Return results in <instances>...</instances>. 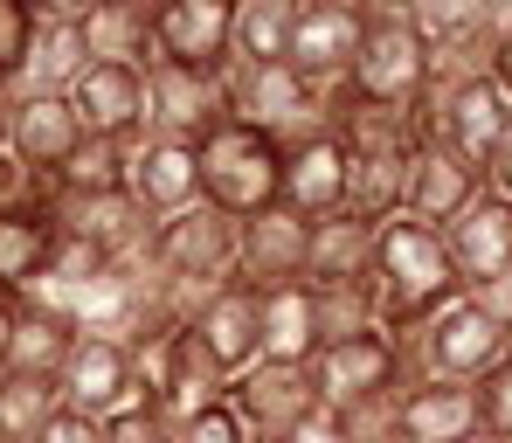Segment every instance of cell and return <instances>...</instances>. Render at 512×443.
Listing matches in <instances>:
<instances>
[{"instance_id":"1","label":"cell","mask_w":512,"mask_h":443,"mask_svg":"<svg viewBox=\"0 0 512 443\" xmlns=\"http://www.w3.org/2000/svg\"><path fill=\"white\" fill-rule=\"evenodd\" d=\"M367 284H374V319H381V333H395V340H402V333H423L443 305H457V298H464V284H457V270H450L443 236L423 229V222H409V215L381 222Z\"/></svg>"},{"instance_id":"2","label":"cell","mask_w":512,"mask_h":443,"mask_svg":"<svg viewBox=\"0 0 512 443\" xmlns=\"http://www.w3.org/2000/svg\"><path fill=\"white\" fill-rule=\"evenodd\" d=\"M416 132L423 139H443L464 167H492L499 146L512 139V97L492 77H443L429 70V90L416 104Z\"/></svg>"},{"instance_id":"3","label":"cell","mask_w":512,"mask_h":443,"mask_svg":"<svg viewBox=\"0 0 512 443\" xmlns=\"http://www.w3.org/2000/svg\"><path fill=\"white\" fill-rule=\"evenodd\" d=\"M429 35L416 28V14L402 0H381L367 14V35H360V56H353V97L360 104H388V111H416L429 90Z\"/></svg>"},{"instance_id":"4","label":"cell","mask_w":512,"mask_h":443,"mask_svg":"<svg viewBox=\"0 0 512 443\" xmlns=\"http://www.w3.org/2000/svg\"><path fill=\"white\" fill-rule=\"evenodd\" d=\"M236 215H222L215 201H194V208H180L173 222L153 229V243H146V257L153 270L167 277L173 291H187L194 298V312L222 291V284H236Z\"/></svg>"},{"instance_id":"5","label":"cell","mask_w":512,"mask_h":443,"mask_svg":"<svg viewBox=\"0 0 512 443\" xmlns=\"http://www.w3.org/2000/svg\"><path fill=\"white\" fill-rule=\"evenodd\" d=\"M277 187H284V146L277 139H263L236 118L215 139H201V201H215L222 215L250 222L263 208H277Z\"/></svg>"},{"instance_id":"6","label":"cell","mask_w":512,"mask_h":443,"mask_svg":"<svg viewBox=\"0 0 512 443\" xmlns=\"http://www.w3.org/2000/svg\"><path fill=\"white\" fill-rule=\"evenodd\" d=\"M222 84H229V118L250 125V132H263V139H277V146L326 132L319 84H305L291 63H229Z\"/></svg>"},{"instance_id":"7","label":"cell","mask_w":512,"mask_h":443,"mask_svg":"<svg viewBox=\"0 0 512 443\" xmlns=\"http://www.w3.org/2000/svg\"><path fill=\"white\" fill-rule=\"evenodd\" d=\"M416 347H423V360H429V381H464V388H478L499 360H512V326L478 298V291H464L457 305H443L423 333H416Z\"/></svg>"},{"instance_id":"8","label":"cell","mask_w":512,"mask_h":443,"mask_svg":"<svg viewBox=\"0 0 512 443\" xmlns=\"http://www.w3.org/2000/svg\"><path fill=\"white\" fill-rule=\"evenodd\" d=\"M132 367H139V395H153L173 423H187V416L229 402V374L215 367V354H208L187 326L167 333V340H153V347H139Z\"/></svg>"},{"instance_id":"9","label":"cell","mask_w":512,"mask_h":443,"mask_svg":"<svg viewBox=\"0 0 512 443\" xmlns=\"http://www.w3.org/2000/svg\"><path fill=\"white\" fill-rule=\"evenodd\" d=\"M229 409L243 423L250 443H291L305 423H319V388H312V367H277V360H256L250 374L229 381Z\"/></svg>"},{"instance_id":"10","label":"cell","mask_w":512,"mask_h":443,"mask_svg":"<svg viewBox=\"0 0 512 443\" xmlns=\"http://www.w3.org/2000/svg\"><path fill=\"white\" fill-rule=\"evenodd\" d=\"M229 125V84L222 70H180V63H153L146 70V139H215Z\"/></svg>"},{"instance_id":"11","label":"cell","mask_w":512,"mask_h":443,"mask_svg":"<svg viewBox=\"0 0 512 443\" xmlns=\"http://www.w3.org/2000/svg\"><path fill=\"white\" fill-rule=\"evenodd\" d=\"M436 236H443L450 270H457L464 291H492V284H506V277H512V201H506V194L485 187V194H478L457 222H443Z\"/></svg>"},{"instance_id":"12","label":"cell","mask_w":512,"mask_h":443,"mask_svg":"<svg viewBox=\"0 0 512 443\" xmlns=\"http://www.w3.org/2000/svg\"><path fill=\"white\" fill-rule=\"evenodd\" d=\"M312 388H319V409H326V416L402 388L395 340H388V333H360V340H340V347H319V354H312Z\"/></svg>"},{"instance_id":"13","label":"cell","mask_w":512,"mask_h":443,"mask_svg":"<svg viewBox=\"0 0 512 443\" xmlns=\"http://www.w3.org/2000/svg\"><path fill=\"white\" fill-rule=\"evenodd\" d=\"M360 35H367V14L333 7V0H298L284 63H291L305 84H319V90L346 84V77H353V56H360Z\"/></svg>"},{"instance_id":"14","label":"cell","mask_w":512,"mask_h":443,"mask_svg":"<svg viewBox=\"0 0 512 443\" xmlns=\"http://www.w3.org/2000/svg\"><path fill=\"white\" fill-rule=\"evenodd\" d=\"M305 250H312V222H298L291 208H263L236 229V284L256 298L305 284Z\"/></svg>"},{"instance_id":"15","label":"cell","mask_w":512,"mask_h":443,"mask_svg":"<svg viewBox=\"0 0 512 443\" xmlns=\"http://www.w3.org/2000/svg\"><path fill=\"white\" fill-rule=\"evenodd\" d=\"M63 388V409L77 416H118L125 402H139V367H132V347L125 340H97V333H77V347L56 374Z\"/></svg>"},{"instance_id":"16","label":"cell","mask_w":512,"mask_h":443,"mask_svg":"<svg viewBox=\"0 0 512 443\" xmlns=\"http://www.w3.org/2000/svg\"><path fill=\"white\" fill-rule=\"evenodd\" d=\"M153 49L180 70H229L236 49V0H167L153 14Z\"/></svg>"},{"instance_id":"17","label":"cell","mask_w":512,"mask_h":443,"mask_svg":"<svg viewBox=\"0 0 512 443\" xmlns=\"http://www.w3.org/2000/svg\"><path fill=\"white\" fill-rule=\"evenodd\" d=\"M478 194H485V174H478V167H464L443 139H416V153H409V194H402V215H409V222L443 229V222H457Z\"/></svg>"},{"instance_id":"18","label":"cell","mask_w":512,"mask_h":443,"mask_svg":"<svg viewBox=\"0 0 512 443\" xmlns=\"http://www.w3.org/2000/svg\"><path fill=\"white\" fill-rule=\"evenodd\" d=\"M70 111L84 118L90 139L139 146V139H146V70H111V63H90L84 77L70 84Z\"/></svg>"},{"instance_id":"19","label":"cell","mask_w":512,"mask_h":443,"mask_svg":"<svg viewBox=\"0 0 512 443\" xmlns=\"http://www.w3.org/2000/svg\"><path fill=\"white\" fill-rule=\"evenodd\" d=\"M125 194L153 215V222H173L180 208L201 201V146L187 139H139L132 146V180Z\"/></svg>"},{"instance_id":"20","label":"cell","mask_w":512,"mask_h":443,"mask_svg":"<svg viewBox=\"0 0 512 443\" xmlns=\"http://www.w3.org/2000/svg\"><path fill=\"white\" fill-rule=\"evenodd\" d=\"M277 208H291L298 222H319V215H340L346 208V146L333 132H312V139H291L284 146Z\"/></svg>"},{"instance_id":"21","label":"cell","mask_w":512,"mask_h":443,"mask_svg":"<svg viewBox=\"0 0 512 443\" xmlns=\"http://www.w3.org/2000/svg\"><path fill=\"white\" fill-rule=\"evenodd\" d=\"M84 146V118L70 111V97H21L14 111V160L28 167L35 180H56L70 167V153Z\"/></svg>"},{"instance_id":"22","label":"cell","mask_w":512,"mask_h":443,"mask_svg":"<svg viewBox=\"0 0 512 443\" xmlns=\"http://www.w3.org/2000/svg\"><path fill=\"white\" fill-rule=\"evenodd\" d=\"M485 430L478 388L464 381H416L402 388V443H464Z\"/></svg>"},{"instance_id":"23","label":"cell","mask_w":512,"mask_h":443,"mask_svg":"<svg viewBox=\"0 0 512 443\" xmlns=\"http://www.w3.org/2000/svg\"><path fill=\"white\" fill-rule=\"evenodd\" d=\"M187 333L215 354V367L236 381V374H250L256 367V291H243V284H222L194 319H187Z\"/></svg>"},{"instance_id":"24","label":"cell","mask_w":512,"mask_h":443,"mask_svg":"<svg viewBox=\"0 0 512 443\" xmlns=\"http://www.w3.org/2000/svg\"><path fill=\"white\" fill-rule=\"evenodd\" d=\"M374 222H360L353 208L312 222V250H305V284H367L374 270Z\"/></svg>"},{"instance_id":"25","label":"cell","mask_w":512,"mask_h":443,"mask_svg":"<svg viewBox=\"0 0 512 443\" xmlns=\"http://www.w3.org/2000/svg\"><path fill=\"white\" fill-rule=\"evenodd\" d=\"M312 354H319L312 291H305V284L263 291V298H256V360H277V367H312Z\"/></svg>"},{"instance_id":"26","label":"cell","mask_w":512,"mask_h":443,"mask_svg":"<svg viewBox=\"0 0 512 443\" xmlns=\"http://www.w3.org/2000/svg\"><path fill=\"white\" fill-rule=\"evenodd\" d=\"M77 347V326L35 298H14V347H7V367L0 374H28V381H56L63 360Z\"/></svg>"},{"instance_id":"27","label":"cell","mask_w":512,"mask_h":443,"mask_svg":"<svg viewBox=\"0 0 512 443\" xmlns=\"http://www.w3.org/2000/svg\"><path fill=\"white\" fill-rule=\"evenodd\" d=\"M77 35H84L90 63H111V70H153V63H160V49H153V14H132V7H118V0H97L84 21H77Z\"/></svg>"},{"instance_id":"28","label":"cell","mask_w":512,"mask_h":443,"mask_svg":"<svg viewBox=\"0 0 512 443\" xmlns=\"http://www.w3.org/2000/svg\"><path fill=\"white\" fill-rule=\"evenodd\" d=\"M84 70H90V56H84L77 21H35L14 84H21V97H70V84H77Z\"/></svg>"},{"instance_id":"29","label":"cell","mask_w":512,"mask_h":443,"mask_svg":"<svg viewBox=\"0 0 512 443\" xmlns=\"http://www.w3.org/2000/svg\"><path fill=\"white\" fill-rule=\"evenodd\" d=\"M49 250H56V222L49 208H14L0 215V298H28L49 270Z\"/></svg>"},{"instance_id":"30","label":"cell","mask_w":512,"mask_h":443,"mask_svg":"<svg viewBox=\"0 0 512 443\" xmlns=\"http://www.w3.org/2000/svg\"><path fill=\"white\" fill-rule=\"evenodd\" d=\"M416 153V146H409ZM409 153H346V208L360 222H395L409 194Z\"/></svg>"},{"instance_id":"31","label":"cell","mask_w":512,"mask_h":443,"mask_svg":"<svg viewBox=\"0 0 512 443\" xmlns=\"http://www.w3.org/2000/svg\"><path fill=\"white\" fill-rule=\"evenodd\" d=\"M312 291V326H319V347H340L360 333H381L374 319V284H305Z\"/></svg>"},{"instance_id":"32","label":"cell","mask_w":512,"mask_h":443,"mask_svg":"<svg viewBox=\"0 0 512 443\" xmlns=\"http://www.w3.org/2000/svg\"><path fill=\"white\" fill-rule=\"evenodd\" d=\"M291 21H298V0H243L236 7V49H229V63H284Z\"/></svg>"},{"instance_id":"33","label":"cell","mask_w":512,"mask_h":443,"mask_svg":"<svg viewBox=\"0 0 512 443\" xmlns=\"http://www.w3.org/2000/svg\"><path fill=\"white\" fill-rule=\"evenodd\" d=\"M56 409H63V388H56V381L0 374V443H35L49 430Z\"/></svg>"},{"instance_id":"34","label":"cell","mask_w":512,"mask_h":443,"mask_svg":"<svg viewBox=\"0 0 512 443\" xmlns=\"http://www.w3.org/2000/svg\"><path fill=\"white\" fill-rule=\"evenodd\" d=\"M125 180H132V146H118V139H90L70 153V167L56 174V194H125Z\"/></svg>"},{"instance_id":"35","label":"cell","mask_w":512,"mask_h":443,"mask_svg":"<svg viewBox=\"0 0 512 443\" xmlns=\"http://www.w3.org/2000/svg\"><path fill=\"white\" fill-rule=\"evenodd\" d=\"M333 423H340V443H402V388H388L374 402H353Z\"/></svg>"},{"instance_id":"36","label":"cell","mask_w":512,"mask_h":443,"mask_svg":"<svg viewBox=\"0 0 512 443\" xmlns=\"http://www.w3.org/2000/svg\"><path fill=\"white\" fill-rule=\"evenodd\" d=\"M173 437H180V423H173L153 395H139L118 416H104V443H173Z\"/></svg>"},{"instance_id":"37","label":"cell","mask_w":512,"mask_h":443,"mask_svg":"<svg viewBox=\"0 0 512 443\" xmlns=\"http://www.w3.org/2000/svg\"><path fill=\"white\" fill-rule=\"evenodd\" d=\"M478 416H485V430H492V437L512 443V360H499V367L478 381Z\"/></svg>"},{"instance_id":"38","label":"cell","mask_w":512,"mask_h":443,"mask_svg":"<svg viewBox=\"0 0 512 443\" xmlns=\"http://www.w3.org/2000/svg\"><path fill=\"white\" fill-rule=\"evenodd\" d=\"M28 35H35V14H28L21 0H0V77H21Z\"/></svg>"},{"instance_id":"39","label":"cell","mask_w":512,"mask_h":443,"mask_svg":"<svg viewBox=\"0 0 512 443\" xmlns=\"http://www.w3.org/2000/svg\"><path fill=\"white\" fill-rule=\"evenodd\" d=\"M173 443H250L243 437V423H236V409L229 402H215V409H201V416H187L180 423V437Z\"/></svg>"},{"instance_id":"40","label":"cell","mask_w":512,"mask_h":443,"mask_svg":"<svg viewBox=\"0 0 512 443\" xmlns=\"http://www.w3.org/2000/svg\"><path fill=\"white\" fill-rule=\"evenodd\" d=\"M35 443H104V423H97V416H77V409H56L49 430Z\"/></svg>"},{"instance_id":"41","label":"cell","mask_w":512,"mask_h":443,"mask_svg":"<svg viewBox=\"0 0 512 443\" xmlns=\"http://www.w3.org/2000/svg\"><path fill=\"white\" fill-rule=\"evenodd\" d=\"M21 7H28L35 21H84L97 0H21Z\"/></svg>"},{"instance_id":"42","label":"cell","mask_w":512,"mask_h":443,"mask_svg":"<svg viewBox=\"0 0 512 443\" xmlns=\"http://www.w3.org/2000/svg\"><path fill=\"white\" fill-rule=\"evenodd\" d=\"M14 111H21V84H14V77H0V153L14 146Z\"/></svg>"},{"instance_id":"43","label":"cell","mask_w":512,"mask_h":443,"mask_svg":"<svg viewBox=\"0 0 512 443\" xmlns=\"http://www.w3.org/2000/svg\"><path fill=\"white\" fill-rule=\"evenodd\" d=\"M485 187H492V194H506V201H512V139L499 146V160L485 167Z\"/></svg>"},{"instance_id":"44","label":"cell","mask_w":512,"mask_h":443,"mask_svg":"<svg viewBox=\"0 0 512 443\" xmlns=\"http://www.w3.org/2000/svg\"><path fill=\"white\" fill-rule=\"evenodd\" d=\"M492 84L512 97V21H506V35H499V49H492Z\"/></svg>"},{"instance_id":"45","label":"cell","mask_w":512,"mask_h":443,"mask_svg":"<svg viewBox=\"0 0 512 443\" xmlns=\"http://www.w3.org/2000/svg\"><path fill=\"white\" fill-rule=\"evenodd\" d=\"M291 443H340V423H333V416H319V423H305Z\"/></svg>"},{"instance_id":"46","label":"cell","mask_w":512,"mask_h":443,"mask_svg":"<svg viewBox=\"0 0 512 443\" xmlns=\"http://www.w3.org/2000/svg\"><path fill=\"white\" fill-rule=\"evenodd\" d=\"M7 347H14V298H0V367H7Z\"/></svg>"},{"instance_id":"47","label":"cell","mask_w":512,"mask_h":443,"mask_svg":"<svg viewBox=\"0 0 512 443\" xmlns=\"http://www.w3.org/2000/svg\"><path fill=\"white\" fill-rule=\"evenodd\" d=\"M118 7H132V14H160L167 0H118Z\"/></svg>"},{"instance_id":"48","label":"cell","mask_w":512,"mask_h":443,"mask_svg":"<svg viewBox=\"0 0 512 443\" xmlns=\"http://www.w3.org/2000/svg\"><path fill=\"white\" fill-rule=\"evenodd\" d=\"M333 7H353V14H374L381 0H333Z\"/></svg>"},{"instance_id":"49","label":"cell","mask_w":512,"mask_h":443,"mask_svg":"<svg viewBox=\"0 0 512 443\" xmlns=\"http://www.w3.org/2000/svg\"><path fill=\"white\" fill-rule=\"evenodd\" d=\"M464 443H506V437H492V430H478V437H464Z\"/></svg>"},{"instance_id":"50","label":"cell","mask_w":512,"mask_h":443,"mask_svg":"<svg viewBox=\"0 0 512 443\" xmlns=\"http://www.w3.org/2000/svg\"><path fill=\"white\" fill-rule=\"evenodd\" d=\"M499 7H506V14H512V0H499Z\"/></svg>"},{"instance_id":"51","label":"cell","mask_w":512,"mask_h":443,"mask_svg":"<svg viewBox=\"0 0 512 443\" xmlns=\"http://www.w3.org/2000/svg\"><path fill=\"white\" fill-rule=\"evenodd\" d=\"M236 7H243V0H236Z\"/></svg>"},{"instance_id":"52","label":"cell","mask_w":512,"mask_h":443,"mask_svg":"<svg viewBox=\"0 0 512 443\" xmlns=\"http://www.w3.org/2000/svg\"><path fill=\"white\" fill-rule=\"evenodd\" d=\"M402 7H409V0H402Z\"/></svg>"}]
</instances>
